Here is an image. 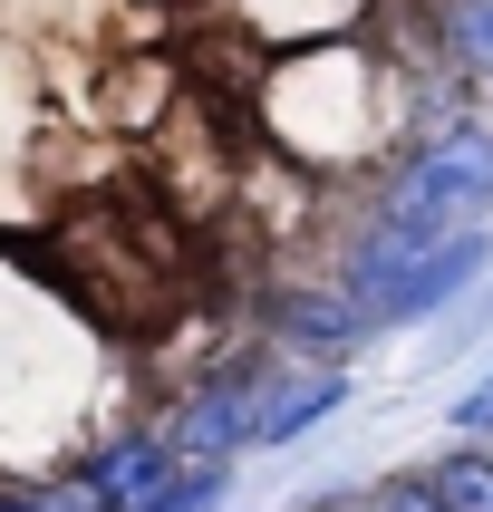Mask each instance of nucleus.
Segmentation results:
<instances>
[{"mask_svg":"<svg viewBox=\"0 0 493 512\" xmlns=\"http://www.w3.org/2000/svg\"><path fill=\"white\" fill-rule=\"evenodd\" d=\"M261 329H271V358H300V368H348L358 348L377 339L368 310L329 281H300V290H271L261 300Z\"/></svg>","mask_w":493,"mask_h":512,"instance_id":"obj_6","label":"nucleus"},{"mask_svg":"<svg viewBox=\"0 0 493 512\" xmlns=\"http://www.w3.org/2000/svg\"><path fill=\"white\" fill-rule=\"evenodd\" d=\"M416 484H426L435 512H493V455H445V464H426Z\"/></svg>","mask_w":493,"mask_h":512,"instance_id":"obj_11","label":"nucleus"},{"mask_svg":"<svg viewBox=\"0 0 493 512\" xmlns=\"http://www.w3.org/2000/svg\"><path fill=\"white\" fill-rule=\"evenodd\" d=\"M493 261V232H387V223H358L329 261V290H348L368 329H406V319L445 310L484 281Z\"/></svg>","mask_w":493,"mask_h":512,"instance_id":"obj_3","label":"nucleus"},{"mask_svg":"<svg viewBox=\"0 0 493 512\" xmlns=\"http://www.w3.org/2000/svg\"><path fill=\"white\" fill-rule=\"evenodd\" d=\"M348 406V368H300V358H271L261 377V406H252V455H281L300 445L310 426H329Z\"/></svg>","mask_w":493,"mask_h":512,"instance_id":"obj_8","label":"nucleus"},{"mask_svg":"<svg viewBox=\"0 0 493 512\" xmlns=\"http://www.w3.org/2000/svg\"><path fill=\"white\" fill-rule=\"evenodd\" d=\"M435 49L474 87H493V0H435Z\"/></svg>","mask_w":493,"mask_h":512,"instance_id":"obj_10","label":"nucleus"},{"mask_svg":"<svg viewBox=\"0 0 493 512\" xmlns=\"http://www.w3.org/2000/svg\"><path fill=\"white\" fill-rule=\"evenodd\" d=\"M68 474H78L107 512H174V484H184V464L155 445V426H107Z\"/></svg>","mask_w":493,"mask_h":512,"instance_id":"obj_7","label":"nucleus"},{"mask_svg":"<svg viewBox=\"0 0 493 512\" xmlns=\"http://www.w3.org/2000/svg\"><path fill=\"white\" fill-rule=\"evenodd\" d=\"M223 20H242L261 49H319L358 20V0H223Z\"/></svg>","mask_w":493,"mask_h":512,"instance_id":"obj_9","label":"nucleus"},{"mask_svg":"<svg viewBox=\"0 0 493 512\" xmlns=\"http://www.w3.org/2000/svg\"><path fill=\"white\" fill-rule=\"evenodd\" d=\"M261 126L300 155L310 174H358L377 145H397V107L358 49L319 39V49H281V78L261 87Z\"/></svg>","mask_w":493,"mask_h":512,"instance_id":"obj_2","label":"nucleus"},{"mask_svg":"<svg viewBox=\"0 0 493 512\" xmlns=\"http://www.w3.org/2000/svg\"><path fill=\"white\" fill-rule=\"evenodd\" d=\"M261 377H271V348H242V358H223V368L184 377V387L145 416V426H155V445H165L174 464H242V455H252Z\"/></svg>","mask_w":493,"mask_h":512,"instance_id":"obj_5","label":"nucleus"},{"mask_svg":"<svg viewBox=\"0 0 493 512\" xmlns=\"http://www.w3.org/2000/svg\"><path fill=\"white\" fill-rule=\"evenodd\" d=\"M455 435H493V377L455 397Z\"/></svg>","mask_w":493,"mask_h":512,"instance_id":"obj_12","label":"nucleus"},{"mask_svg":"<svg viewBox=\"0 0 493 512\" xmlns=\"http://www.w3.org/2000/svg\"><path fill=\"white\" fill-rule=\"evenodd\" d=\"M107 339L78 300H58L0 261V484L58 474L107 435Z\"/></svg>","mask_w":493,"mask_h":512,"instance_id":"obj_1","label":"nucleus"},{"mask_svg":"<svg viewBox=\"0 0 493 512\" xmlns=\"http://www.w3.org/2000/svg\"><path fill=\"white\" fill-rule=\"evenodd\" d=\"M368 223L387 232H484L493 223V126L474 116H435L426 136L387 155L368 194Z\"/></svg>","mask_w":493,"mask_h":512,"instance_id":"obj_4","label":"nucleus"}]
</instances>
